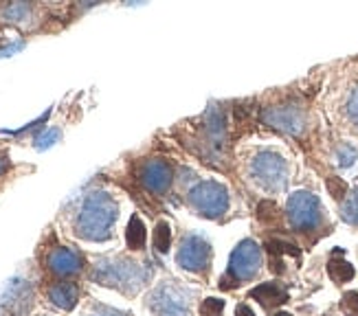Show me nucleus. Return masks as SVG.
<instances>
[{
    "mask_svg": "<svg viewBox=\"0 0 358 316\" xmlns=\"http://www.w3.org/2000/svg\"><path fill=\"white\" fill-rule=\"evenodd\" d=\"M119 217L117 200L106 192H92L86 196L75 231L88 242H106L113 235V227Z\"/></svg>",
    "mask_w": 358,
    "mask_h": 316,
    "instance_id": "f257e3e1",
    "label": "nucleus"
},
{
    "mask_svg": "<svg viewBox=\"0 0 358 316\" xmlns=\"http://www.w3.org/2000/svg\"><path fill=\"white\" fill-rule=\"evenodd\" d=\"M92 277H95L99 283H103V286H113L123 292H136L145 283L148 273L136 261L126 259V257H117V259L97 261Z\"/></svg>",
    "mask_w": 358,
    "mask_h": 316,
    "instance_id": "f03ea898",
    "label": "nucleus"
},
{
    "mask_svg": "<svg viewBox=\"0 0 358 316\" xmlns=\"http://www.w3.org/2000/svg\"><path fill=\"white\" fill-rule=\"evenodd\" d=\"M189 204L202 215L215 220L227 213L229 209V192L222 182L217 180H202L189 192Z\"/></svg>",
    "mask_w": 358,
    "mask_h": 316,
    "instance_id": "7ed1b4c3",
    "label": "nucleus"
},
{
    "mask_svg": "<svg viewBox=\"0 0 358 316\" xmlns=\"http://www.w3.org/2000/svg\"><path fill=\"white\" fill-rule=\"evenodd\" d=\"M251 176L257 185H262L268 192H279L288 182V165L284 156L275 152H259L251 161Z\"/></svg>",
    "mask_w": 358,
    "mask_h": 316,
    "instance_id": "20e7f679",
    "label": "nucleus"
},
{
    "mask_svg": "<svg viewBox=\"0 0 358 316\" xmlns=\"http://www.w3.org/2000/svg\"><path fill=\"white\" fill-rule=\"evenodd\" d=\"M286 215L294 231H313L321 222V202L310 192H294L288 198Z\"/></svg>",
    "mask_w": 358,
    "mask_h": 316,
    "instance_id": "39448f33",
    "label": "nucleus"
},
{
    "mask_svg": "<svg viewBox=\"0 0 358 316\" xmlns=\"http://www.w3.org/2000/svg\"><path fill=\"white\" fill-rule=\"evenodd\" d=\"M262 268V248L253 240H242L233 248L229 257V273L227 279L233 281H248L253 279Z\"/></svg>",
    "mask_w": 358,
    "mask_h": 316,
    "instance_id": "423d86ee",
    "label": "nucleus"
},
{
    "mask_svg": "<svg viewBox=\"0 0 358 316\" xmlns=\"http://www.w3.org/2000/svg\"><path fill=\"white\" fill-rule=\"evenodd\" d=\"M148 308L154 316H192L185 290L174 283H161L159 288H154L148 299Z\"/></svg>",
    "mask_w": 358,
    "mask_h": 316,
    "instance_id": "0eeeda50",
    "label": "nucleus"
},
{
    "mask_svg": "<svg viewBox=\"0 0 358 316\" xmlns=\"http://www.w3.org/2000/svg\"><path fill=\"white\" fill-rule=\"evenodd\" d=\"M209 261H211V244L207 237H202L200 233H187L180 240L176 264L182 271L200 273L209 266Z\"/></svg>",
    "mask_w": 358,
    "mask_h": 316,
    "instance_id": "6e6552de",
    "label": "nucleus"
},
{
    "mask_svg": "<svg viewBox=\"0 0 358 316\" xmlns=\"http://www.w3.org/2000/svg\"><path fill=\"white\" fill-rule=\"evenodd\" d=\"M262 121L273 130L286 134H301L306 128V115L297 106H271L262 110Z\"/></svg>",
    "mask_w": 358,
    "mask_h": 316,
    "instance_id": "1a4fd4ad",
    "label": "nucleus"
},
{
    "mask_svg": "<svg viewBox=\"0 0 358 316\" xmlns=\"http://www.w3.org/2000/svg\"><path fill=\"white\" fill-rule=\"evenodd\" d=\"M172 165L163 158H152V161H145L138 167V180L150 194H165L172 185Z\"/></svg>",
    "mask_w": 358,
    "mask_h": 316,
    "instance_id": "9d476101",
    "label": "nucleus"
},
{
    "mask_svg": "<svg viewBox=\"0 0 358 316\" xmlns=\"http://www.w3.org/2000/svg\"><path fill=\"white\" fill-rule=\"evenodd\" d=\"M31 299H34V292H31L29 283L13 279L7 283L3 296H0V312H5L7 316H22L31 308Z\"/></svg>",
    "mask_w": 358,
    "mask_h": 316,
    "instance_id": "9b49d317",
    "label": "nucleus"
},
{
    "mask_svg": "<svg viewBox=\"0 0 358 316\" xmlns=\"http://www.w3.org/2000/svg\"><path fill=\"white\" fill-rule=\"evenodd\" d=\"M82 255L80 252H75L71 248H64V246H59V248H53L49 252V257H46V268L57 275V277H71V275H77L82 271Z\"/></svg>",
    "mask_w": 358,
    "mask_h": 316,
    "instance_id": "f8f14e48",
    "label": "nucleus"
},
{
    "mask_svg": "<svg viewBox=\"0 0 358 316\" xmlns=\"http://www.w3.org/2000/svg\"><path fill=\"white\" fill-rule=\"evenodd\" d=\"M251 299H257L264 308H271V306L286 303L288 301V292H286V288H282V283L268 281V283H259L257 288H253Z\"/></svg>",
    "mask_w": 358,
    "mask_h": 316,
    "instance_id": "ddd939ff",
    "label": "nucleus"
},
{
    "mask_svg": "<svg viewBox=\"0 0 358 316\" xmlns=\"http://www.w3.org/2000/svg\"><path fill=\"white\" fill-rule=\"evenodd\" d=\"M49 299L53 301V306H57L59 310H73L77 306V299H80V288L71 281H59L55 286L49 288Z\"/></svg>",
    "mask_w": 358,
    "mask_h": 316,
    "instance_id": "4468645a",
    "label": "nucleus"
},
{
    "mask_svg": "<svg viewBox=\"0 0 358 316\" xmlns=\"http://www.w3.org/2000/svg\"><path fill=\"white\" fill-rule=\"evenodd\" d=\"M205 128H207L209 138L213 141V145L220 148L222 141H224V115L215 106H211L207 110V115H205Z\"/></svg>",
    "mask_w": 358,
    "mask_h": 316,
    "instance_id": "2eb2a0df",
    "label": "nucleus"
},
{
    "mask_svg": "<svg viewBox=\"0 0 358 316\" xmlns=\"http://www.w3.org/2000/svg\"><path fill=\"white\" fill-rule=\"evenodd\" d=\"M145 240H148V231H145V224L143 220L138 215H132L130 222H128V231H126V242L132 250H141L145 246Z\"/></svg>",
    "mask_w": 358,
    "mask_h": 316,
    "instance_id": "dca6fc26",
    "label": "nucleus"
},
{
    "mask_svg": "<svg viewBox=\"0 0 358 316\" xmlns=\"http://www.w3.org/2000/svg\"><path fill=\"white\" fill-rule=\"evenodd\" d=\"M328 275L332 281L336 283H345V281H352L354 279V266L345 259H338V257H332L330 264H328Z\"/></svg>",
    "mask_w": 358,
    "mask_h": 316,
    "instance_id": "f3484780",
    "label": "nucleus"
},
{
    "mask_svg": "<svg viewBox=\"0 0 358 316\" xmlns=\"http://www.w3.org/2000/svg\"><path fill=\"white\" fill-rule=\"evenodd\" d=\"M154 248L159 252H167L169 250V244H172V229H169L167 222H159L157 229H154Z\"/></svg>",
    "mask_w": 358,
    "mask_h": 316,
    "instance_id": "a211bd4d",
    "label": "nucleus"
},
{
    "mask_svg": "<svg viewBox=\"0 0 358 316\" xmlns=\"http://www.w3.org/2000/svg\"><path fill=\"white\" fill-rule=\"evenodd\" d=\"M266 248L271 252V257H282V255L299 257V248L290 242H284V240H271V242H266Z\"/></svg>",
    "mask_w": 358,
    "mask_h": 316,
    "instance_id": "6ab92c4d",
    "label": "nucleus"
},
{
    "mask_svg": "<svg viewBox=\"0 0 358 316\" xmlns=\"http://www.w3.org/2000/svg\"><path fill=\"white\" fill-rule=\"evenodd\" d=\"M29 13H31V7L27 3H13V5L5 7V11H3V15L9 22H22L29 18Z\"/></svg>",
    "mask_w": 358,
    "mask_h": 316,
    "instance_id": "aec40b11",
    "label": "nucleus"
},
{
    "mask_svg": "<svg viewBox=\"0 0 358 316\" xmlns=\"http://www.w3.org/2000/svg\"><path fill=\"white\" fill-rule=\"evenodd\" d=\"M341 215L348 224L352 227H358V194L350 196L345 202H343V209H341Z\"/></svg>",
    "mask_w": 358,
    "mask_h": 316,
    "instance_id": "412c9836",
    "label": "nucleus"
},
{
    "mask_svg": "<svg viewBox=\"0 0 358 316\" xmlns=\"http://www.w3.org/2000/svg\"><path fill=\"white\" fill-rule=\"evenodd\" d=\"M224 312V301L222 299H215V296H209L205 301L200 303V314L202 316H222Z\"/></svg>",
    "mask_w": 358,
    "mask_h": 316,
    "instance_id": "4be33fe9",
    "label": "nucleus"
},
{
    "mask_svg": "<svg viewBox=\"0 0 358 316\" xmlns=\"http://www.w3.org/2000/svg\"><path fill=\"white\" fill-rule=\"evenodd\" d=\"M62 132L57 128H49V130H44L36 136V148L38 150H49L51 145H55L57 141H59Z\"/></svg>",
    "mask_w": 358,
    "mask_h": 316,
    "instance_id": "5701e85b",
    "label": "nucleus"
},
{
    "mask_svg": "<svg viewBox=\"0 0 358 316\" xmlns=\"http://www.w3.org/2000/svg\"><path fill=\"white\" fill-rule=\"evenodd\" d=\"M275 217H277V204L273 200H262L257 204V220H262V222H271Z\"/></svg>",
    "mask_w": 358,
    "mask_h": 316,
    "instance_id": "b1692460",
    "label": "nucleus"
},
{
    "mask_svg": "<svg viewBox=\"0 0 358 316\" xmlns=\"http://www.w3.org/2000/svg\"><path fill=\"white\" fill-rule=\"evenodd\" d=\"M358 161V152L352 145H343L338 150V165L341 167H352Z\"/></svg>",
    "mask_w": 358,
    "mask_h": 316,
    "instance_id": "393cba45",
    "label": "nucleus"
},
{
    "mask_svg": "<svg viewBox=\"0 0 358 316\" xmlns=\"http://www.w3.org/2000/svg\"><path fill=\"white\" fill-rule=\"evenodd\" d=\"M341 308H343V312L350 316H358V292H345L343 301H341Z\"/></svg>",
    "mask_w": 358,
    "mask_h": 316,
    "instance_id": "a878e982",
    "label": "nucleus"
},
{
    "mask_svg": "<svg viewBox=\"0 0 358 316\" xmlns=\"http://www.w3.org/2000/svg\"><path fill=\"white\" fill-rule=\"evenodd\" d=\"M328 189H330V194L336 198V200H343V196L348 194V185L341 180V178H330L328 180Z\"/></svg>",
    "mask_w": 358,
    "mask_h": 316,
    "instance_id": "bb28decb",
    "label": "nucleus"
},
{
    "mask_svg": "<svg viewBox=\"0 0 358 316\" xmlns=\"http://www.w3.org/2000/svg\"><path fill=\"white\" fill-rule=\"evenodd\" d=\"M348 115H350V119L358 125V88H354V90H352V94H350V101H348Z\"/></svg>",
    "mask_w": 358,
    "mask_h": 316,
    "instance_id": "cd10ccee",
    "label": "nucleus"
},
{
    "mask_svg": "<svg viewBox=\"0 0 358 316\" xmlns=\"http://www.w3.org/2000/svg\"><path fill=\"white\" fill-rule=\"evenodd\" d=\"M90 316H128V314L117 312V310H110V308H99L95 314H90Z\"/></svg>",
    "mask_w": 358,
    "mask_h": 316,
    "instance_id": "c85d7f7f",
    "label": "nucleus"
},
{
    "mask_svg": "<svg viewBox=\"0 0 358 316\" xmlns=\"http://www.w3.org/2000/svg\"><path fill=\"white\" fill-rule=\"evenodd\" d=\"M236 316H255V312L248 308L246 303H240L238 308H236Z\"/></svg>",
    "mask_w": 358,
    "mask_h": 316,
    "instance_id": "c756f323",
    "label": "nucleus"
},
{
    "mask_svg": "<svg viewBox=\"0 0 358 316\" xmlns=\"http://www.w3.org/2000/svg\"><path fill=\"white\" fill-rule=\"evenodd\" d=\"M273 316H292V314H288V312H275Z\"/></svg>",
    "mask_w": 358,
    "mask_h": 316,
    "instance_id": "7c9ffc66",
    "label": "nucleus"
}]
</instances>
